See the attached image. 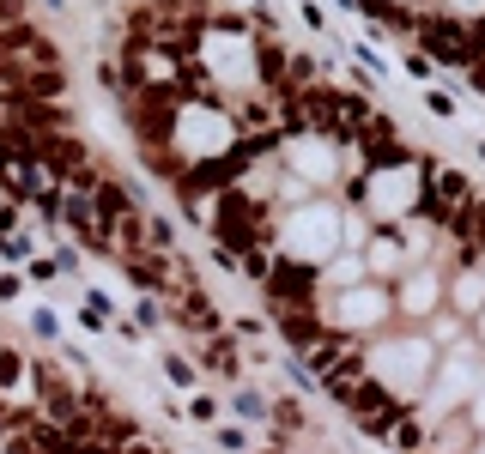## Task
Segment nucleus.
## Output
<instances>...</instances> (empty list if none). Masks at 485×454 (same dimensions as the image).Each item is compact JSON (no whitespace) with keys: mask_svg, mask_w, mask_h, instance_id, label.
Wrapping results in <instances>:
<instances>
[{"mask_svg":"<svg viewBox=\"0 0 485 454\" xmlns=\"http://www.w3.org/2000/svg\"><path fill=\"white\" fill-rule=\"evenodd\" d=\"M424 388H431V394H424L431 412H455V406H467L473 388H480V364H473V352H467V345H449V357L437 364V375H431Z\"/></svg>","mask_w":485,"mask_h":454,"instance_id":"obj_1","label":"nucleus"},{"mask_svg":"<svg viewBox=\"0 0 485 454\" xmlns=\"http://www.w3.org/2000/svg\"><path fill=\"white\" fill-rule=\"evenodd\" d=\"M443 291H449V279L437 273V260H413L401 273V285H395V309L406 321H431L443 309Z\"/></svg>","mask_w":485,"mask_h":454,"instance_id":"obj_2","label":"nucleus"},{"mask_svg":"<svg viewBox=\"0 0 485 454\" xmlns=\"http://www.w3.org/2000/svg\"><path fill=\"white\" fill-rule=\"evenodd\" d=\"M364 267H370V273H406V267H413L406 231H395V224H388V231H376V237L364 242Z\"/></svg>","mask_w":485,"mask_h":454,"instance_id":"obj_3","label":"nucleus"},{"mask_svg":"<svg viewBox=\"0 0 485 454\" xmlns=\"http://www.w3.org/2000/svg\"><path fill=\"white\" fill-rule=\"evenodd\" d=\"M443 303H449V316H461V321H473L485 309V273L467 260L461 273L449 279V291H443Z\"/></svg>","mask_w":485,"mask_h":454,"instance_id":"obj_4","label":"nucleus"},{"mask_svg":"<svg viewBox=\"0 0 485 454\" xmlns=\"http://www.w3.org/2000/svg\"><path fill=\"white\" fill-rule=\"evenodd\" d=\"M0 394H31V357L0 339Z\"/></svg>","mask_w":485,"mask_h":454,"instance_id":"obj_5","label":"nucleus"},{"mask_svg":"<svg viewBox=\"0 0 485 454\" xmlns=\"http://www.w3.org/2000/svg\"><path fill=\"white\" fill-rule=\"evenodd\" d=\"M146 249L152 255H176V224L164 213H146Z\"/></svg>","mask_w":485,"mask_h":454,"instance_id":"obj_6","label":"nucleus"},{"mask_svg":"<svg viewBox=\"0 0 485 454\" xmlns=\"http://www.w3.org/2000/svg\"><path fill=\"white\" fill-rule=\"evenodd\" d=\"M231 412H237V418H255V424H267V418H273V400H262L255 388H231Z\"/></svg>","mask_w":485,"mask_h":454,"instance_id":"obj_7","label":"nucleus"},{"mask_svg":"<svg viewBox=\"0 0 485 454\" xmlns=\"http://www.w3.org/2000/svg\"><path fill=\"white\" fill-rule=\"evenodd\" d=\"M164 375H170L176 388H188V394L201 388V370H195V364H188V357H182V352H164Z\"/></svg>","mask_w":485,"mask_h":454,"instance_id":"obj_8","label":"nucleus"},{"mask_svg":"<svg viewBox=\"0 0 485 454\" xmlns=\"http://www.w3.org/2000/svg\"><path fill=\"white\" fill-rule=\"evenodd\" d=\"M388 442H395V449H401V454H419V449H424V424H419V418H401Z\"/></svg>","mask_w":485,"mask_h":454,"instance_id":"obj_9","label":"nucleus"},{"mask_svg":"<svg viewBox=\"0 0 485 454\" xmlns=\"http://www.w3.org/2000/svg\"><path fill=\"white\" fill-rule=\"evenodd\" d=\"M37 255V237L31 231H13V237H0V260H31Z\"/></svg>","mask_w":485,"mask_h":454,"instance_id":"obj_10","label":"nucleus"},{"mask_svg":"<svg viewBox=\"0 0 485 454\" xmlns=\"http://www.w3.org/2000/svg\"><path fill=\"white\" fill-rule=\"evenodd\" d=\"M213 442H219L224 454H249V436H242V424H213Z\"/></svg>","mask_w":485,"mask_h":454,"instance_id":"obj_11","label":"nucleus"},{"mask_svg":"<svg viewBox=\"0 0 485 454\" xmlns=\"http://www.w3.org/2000/svg\"><path fill=\"white\" fill-rule=\"evenodd\" d=\"M31 334L55 345V339H61V316H55V309H31Z\"/></svg>","mask_w":485,"mask_h":454,"instance_id":"obj_12","label":"nucleus"},{"mask_svg":"<svg viewBox=\"0 0 485 454\" xmlns=\"http://www.w3.org/2000/svg\"><path fill=\"white\" fill-rule=\"evenodd\" d=\"M188 418H201V424H219V400L195 388V394H188Z\"/></svg>","mask_w":485,"mask_h":454,"instance_id":"obj_13","label":"nucleus"},{"mask_svg":"<svg viewBox=\"0 0 485 454\" xmlns=\"http://www.w3.org/2000/svg\"><path fill=\"white\" fill-rule=\"evenodd\" d=\"M19 297H24V273L6 267V273H0V303H19Z\"/></svg>","mask_w":485,"mask_h":454,"instance_id":"obj_14","label":"nucleus"},{"mask_svg":"<svg viewBox=\"0 0 485 454\" xmlns=\"http://www.w3.org/2000/svg\"><path fill=\"white\" fill-rule=\"evenodd\" d=\"M424 109H431V116H455V98H449V91H437V85H431V91H424Z\"/></svg>","mask_w":485,"mask_h":454,"instance_id":"obj_15","label":"nucleus"},{"mask_svg":"<svg viewBox=\"0 0 485 454\" xmlns=\"http://www.w3.org/2000/svg\"><path fill=\"white\" fill-rule=\"evenodd\" d=\"M134 321H140V327H152V321H158V297L140 291V303H134Z\"/></svg>","mask_w":485,"mask_h":454,"instance_id":"obj_16","label":"nucleus"},{"mask_svg":"<svg viewBox=\"0 0 485 454\" xmlns=\"http://www.w3.org/2000/svg\"><path fill=\"white\" fill-rule=\"evenodd\" d=\"M6 24H24V0H0V31Z\"/></svg>","mask_w":485,"mask_h":454,"instance_id":"obj_17","label":"nucleus"},{"mask_svg":"<svg viewBox=\"0 0 485 454\" xmlns=\"http://www.w3.org/2000/svg\"><path fill=\"white\" fill-rule=\"evenodd\" d=\"M406 73H413V80H431V55H424V49L419 55H406Z\"/></svg>","mask_w":485,"mask_h":454,"instance_id":"obj_18","label":"nucleus"},{"mask_svg":"<svg viewBox=\"0 0 485 454\" xmlns=\"http://www.w3.org/2000/svg\"><path fill=\"white\" fill-rule=\"evenodd\" d=\"M473 321H480V334H473V345H480V352H485V309H480V316H473Z\"/></svg>","mask_w":485,"mask_h":454,"instance_id":"obj_19","label":"nucleus"},{"mask_svg":"<svg viewBox=\"0 0 485 454\" xmlns=\"http://www.w3.org/2000/svg\"><path fill=\"white\" fill-rule=\"evenodd\" d=\"M61 6H67V0H49V13H61Z\"/></svg>","mask_w":485,"mask_h":454,"instance_id":"obj_20","label":"nucleus"},{"mask_svg":"<svg viewBox=\"0 0 485 454\" xmlns=\"http://www.w3.org/2000/svg\"><path fill=\"white\" fill-rule=\"evenodd\" d=\"M480 158H485V146H480Z\"/></svg>","mask_w":485,"mask_h":454,"instance_id":"obj_21","label":"nucleus"}]
</instances>
